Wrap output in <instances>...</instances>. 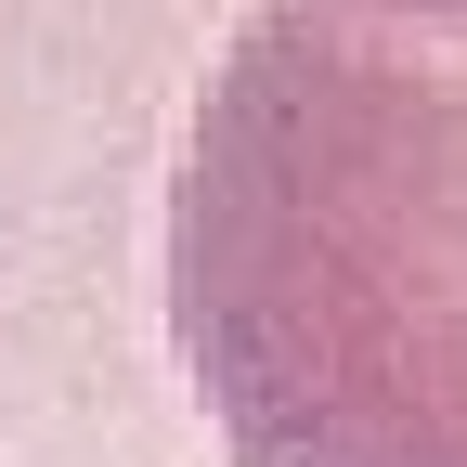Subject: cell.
<instances>
[{"instance_id":"1","label":"cell","mask_w":467,"mask_h":467,"mask_svg":"<svg viewBox=\"0 0 467 467\" xmlns=\"http://www.w3.org/2000/svg\"><path fill=\"white\" fill-rule=\"evenodd\" d=\"M169 325L234 467H467V26L260 0L169 182Z\"/></svg>"},{"instance_id":"2","label":"cell","mask_w":467,"mask_h":467,"mask_svg":"<svg viewBox=\"0 0 467 467\" xmlns=\"http://www.w3.org/2000/svg\"><path fill=\"white\" fill-rule=\"evenodd\" d=\"M364 14H402V26H467V0H364Z\"/></svg>"}]
</instances>
